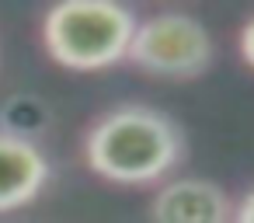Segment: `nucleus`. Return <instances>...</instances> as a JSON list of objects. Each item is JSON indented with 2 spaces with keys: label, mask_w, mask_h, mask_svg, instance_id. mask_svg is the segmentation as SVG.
Returning <instances> with one entry per match:
<instances>
[{
  "label": "nucleus",
  "mask_w": 254,
  "mask_h": 223,
  "mask_svg": "<svg viewBox=\"0 0 254 223\" xmlns=\"http://www.w3.org/2000/svg\"><path fill=\"white\" fill-rule=\"evenodd\" d=\"M185 157L181 126L153 105H115L84 136L87 167L115 185L143 188L164 181Z\"/></svg>",
  "instance_id": "nucleus-1"
},
{
  "label": "nucleus",
  "mask_w": 254,
  "mask_h": 223,
  "mask_svg": "<svg viewBox=\"0 0 254 223\" xmlns=\"http://www.w3.org/2000/svg\"><path fill=\"white\" fill-rule=\"evenodd\" d=\"M136 14L112 0H63L42 18V46L53 63L94 74L122 63L136 32Z\"/></svg>",
  "instance_id": "nucleus-2"
},
{
  "label": "nucleus",
  "mask_w": 254,
  "mask_h": 223,
  "mask_svg": "<svg viewBox=\"0 0 254 223\" xmlns=\"http://www.w3.org/2000/svg\"><path fill=\"white\" fill-rule=\"evenodd\" d=\"M126 60L160 80H195L212 63V35L185 11H160L136 21Z\"/></svg>",
  "instance_id": "nucleus-3"
},
{
  "label": "nucleus",
  "mask_w": 254,
  "mask_h": 223,
  "mask_svg": "<svg viewBox=\"0 0 254 223\" xmlns=\"http://www.w3.org/2000/svg\"><path fill=\"white\" fill-rule=\"evenodd\" d=\"M153 223H230L233 202L209 178H171L150 199Z\"/></svg>",
  "instance_id": "nucleus-4"
},
{
  "label": "nucleus",
  "mask_w": 254,
  "mask_h": 223,
  "mask_svg": "<svg viewBox=\"0 0 254 223\" xmlns=\"http://www.w3.org/2000/svg\"><path fill=\"white\" fill-rule=\"evenodd\" d=\"M49 178L53 164L39 143L0 133V213H14L35 202Z\"/></svg>",
  "instance_id": "nucleus-5"
},
{
  "label": "nucleus",
  "mask_w": 254,
  "mask_h": 223,
  "mask_svg": "<svg viewBox=\"0 0 254 223\" xmlns=\"http://www.w3.org/2000/svg\"><path fill=\"white\" fill-rule=\"evenodd\" d=\"M49 119H53V112L39 94H14L4 105V115H0V133L39 143V136L49 129Z\"/></svg>",
  "instance_id": "nucleus-6"
},
{
  "label": "nucleus",
  "mask_w": 254,
  "mask_h": 223,
  "mask_svg": "<svg viewBox=\"0 0 254 223\" xmlns=\"http://www.w3.org/2000/svg\"><path fill=\"white\" fill-rule=\"evenodd\" d=\"M230 223H254V188H247L240 195V202H233V220Z\"/></svg>",
  "instance_id": "nucleus-7"
},
{
  "label": "nucleus",
  "mask_w": 254,
  "mask_h": 223,
  "mask_svg": "<svg viewBox=\"0 0 254 223\" xmlns=\"http://www.w3.org/2000/svg\"><path fill=\"white\" fill-rule=\"evenodd\" d=\"M240 56H244V63L254 70V18H247L244 28H240Z\"/></svg>",
  "instance_id": "nucleus-8"
}]
</instances>
